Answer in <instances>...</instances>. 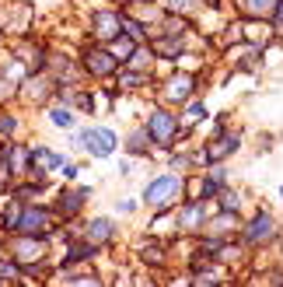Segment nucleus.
<instances>
[{"mask_svg":"<svg viewBox=\"0 0 283 287\" xmlns=\"http://www.w3.org/2000/svg\"><path fill=\"white\" fill-rule=\"evenodd\" d=\"M80 144H84L91 154H108V151L115 147V137H112L108 130H95V133H84V137H80Z\"/></svg>","mask_w":283,"mask_h":287,"instance_id":"obj_1","label":"nucleus"},{"mask_svg":"<svg viewBox=\"0 0 283 287\" xmlns=\"http://www.w3.org/2000/svg\"><path fill=\"white\" fill-rule=\"evenodd\" d=\"M172 133H175L172 116H168V112H157V116L150 119V137H154L157 144H168V140H172Z\"/></svg>","mask_w":283,"mask_h":287,"instance_id":"obj_2","label":"nucleus"},{"mask_svg":"<svg viewBox=\"0 0 283 287\" xmlns=\"http://www.w3.org/2000/svg\"><path fill=\"white\" fill-rule=\"evenodd\" d=\"M175 189H178V179H157L147 186V203H165V200H172Z\"/></svg>","mask_w":283,"mask_h":287,"instance_id":"obj_3","label":"nucleus"},{"mask_svg":"<svg viewBox=\"0 0 283 287\" xmlns=\"http://www.w3.org/2000/svg\"><path fill=\"white\" fill-rule=\"evenodd\" d=\"M273 231H276V221H273L269 214H259L255 224H248V242H262V238H269Z\"/></svg>","mask_w":283,"mask_h":287,"instance_id":"obj_4","label":"nucleus"},{"mask_svg":"<svg viewBox=\"0 0 283 287\" xmlns=\"http://www.w3.org/2000/svg\"><path fill=\"white\" fill-rule=\"evenodd\" d=\"M238 147V137H227V140H217L213 147H210V158H220V154H231Z\"/></svg>","mask_w":283,"mask_h":287,"instance_id":"obj_5","label":"nucleus"},{"mask_svg":"<svg viewBox=\"0 0 283 287\" xmlns=\"http://www.w3.org/2000/svg\"><path fill=\"white\" fill-rule=\"evenodd\" d=\"M91 238H108V224L105 221H95L91 224Z\"/></svg>","mask_w":283,"mask_h":287,"instance_id":"obj_6","label":"nucleus"},{"mask_svg":"<svg viewBox=\"0 0 283 287\" xmlns=\"http://www.w3.org/2000/svg\"><path fill=\"white\" fill-rule=\"evenodd\" d=\"M203 116H207V109L199 105V102H196V105H189V119H203Z\"/></svg>","mask_w":283,"mask_h":287,"instance_id":"obj_7","label":"nucleus"},{"mask_svg":"<svg viewBox=\"0 0 283 287\" xmlns=\"http://www.w3.org/2000/svg\"><path fill=\"white\" fill-rule=\"evenodd\" d=\"M276 25L283 28V0H280V4H276Z\"/></svg>","mask_w":283,"mask_h":287,"instance_id":"obj_8","label":"nucleus"}]
</instances>
